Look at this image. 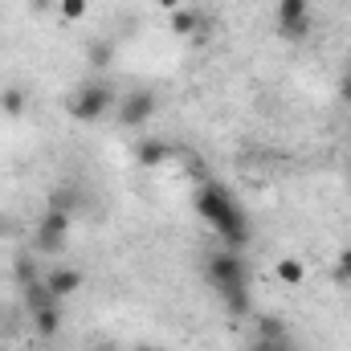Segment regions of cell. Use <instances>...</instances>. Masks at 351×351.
Here are the masks:
<instances>
[{
  "label": "cell",
  "instance_id": "25",
  "mask_svg": "<svg viewBox=\"0 0 351 351\" xmlns=\"http://www.w3.org/2000/svg\"><path fill=\"white\" fill-rule=\"evenodd\" d=\"M94 351H110V348H106V343H102V348H94Z\"/></svg>",
  "mask_w": 351,
  "mask_h": 351
},
{
  "label": "cell",
  "instance_id": "13",
  "mask_svg": "<svg viewBox=\"0 0 351 351\" xmlns=\"http://www.w3.org/2000/svg\"><path fill=\"white\" fill-rule=\"evenodd\" d=\"M274 278L286 282V286H298L306 278V265L298 262V258H282V262H274Z\"/></svg>",
  "mask_w": 351,
  "mask_h": 351
},
{
  "label": "cell",
  "instance_id": "17",
  "mask_svg": "<svg viewBox=\"0 0 351 351\" xmlns=\"http://www.w3.org/2000/svg\"><path fill=\"white\" fill-rule=\"evenodd\" d=\"M278 335H286V323L278 315H262L258 319V339H278Z\"/></svg>",
  "mask_w": 351,
  "mask_h": 351
},
{
  "label": "cell",
  "instance_id": "26",
  "mask_svg": "<svg viewBox=\"0 0 351 351\" xmlns=\"http://www.w3.org/2000/svg\"><path fill=\"white\" fill-rule=\"evenodd\" d=\"M135 351H156V348H135Z\"/></svg>",
  "mask_w": 351,
  "mask_h": 351
},
{
  "label": "cell",
  "instance_id": "5",
  "mask_svg": "<svg viewBox=\"0 0 351 351\" xmlns=\"http://www.w3.org/2000/svg\"><path fill=\"white\" fill-rule=\"evenodd\" d=\"M45 286H49L58 298H70V294L82 290V269H74V265H53V269H45Z\"/></svg>",
  "mask_w": 351,
  "mask_h": 351
},
{
  "label": "cell",
  "instance_id": "8",
  "mask_svg": "<svg viewBox=\"0 0 351 351\" xmlns=\"http://www.w3.org/2000/svg\"><path fill=\"white\" fill-rule=\"evenodd\" d=\"M25 306H29V315H37V311H58L62 298L45 286V278H37L33 286H25Z\"/></svg>",
  "mask_w": 351,
  "mask_h": 351
},
{
  "label": "cell",
  "instance_id": "2",
  "mask_svg": "<svg viewBox=\"0 0 351 351\" xmlns=\"http://www.w3.org/2000/svg\"><path fill=\"white\" fill-rule=\"evenodd\" d=\"M204 278L208 286L225 298L229 315H250V265L233 250H217L204 258Z\"/></svg>",
  "mask_w": 351,
  "mask_h": 351
},
{
  "label": "cell",
  "instance_id": "6",
  "mask_svg": "<svg viewBox=\"0 0 351 351\" xmlns=\"http://www.w3.org/2000/svg\"><path fill=\"white\" fill-rule=\"evenodd\" d=\"M204 25H208V16H204L200 8H188V4H180L176 12H168V29H172L176 37H196Z\"/></svg>",
  "mask_w": 351,
  "mask_h": 351
},
{
  "label": "cell",
  "instance_id": "4",
  "mask_svg": "<svg viewBox=\"0 0 351 351\" xmlns=\"http://www.w3.org/2000/svg\"><path fill=\"white\" fill-rule=\"evenodd\" d=\"M156 106H160V98H156V90L152 86H131L119 102H114V119H119V127H143L152 114H156Z\"/></svg>",
  "mask_w": 351,
  "mask_h": 351
},
{
  "label": "cell",
  "instance_id": "12",
  "mask_svg": "<svg viewBox=\"0 0 351 351\" xmlns=\"http://www.w3.org/2000/svg\"><path fill=\"white\" fill-rule=\"evenodd\" d=\"M86 58H90L94 70H110V66H114V45H110L106 37H94L90 49H86Z\"/></svg>",
  "mask_w": 351,
  "mask_h": 351
},
{
  "label": "cell",
  "instance_id": "22",
  "mask_svg": "<svg viewBox=\"0 0 351 351\" xmlns=\"http://www.w3.org/2000/svg\"><path fill=\"white\" fill-rule=\"evenodd\" d=\"M29 4H33V12H45V8H49L53 0H29Z\"/></svg>",
  "mask_w": 351,
  "mask_h": 351
},
{
  "label": "cell",
  "instance_id": "19",
  "mask_svg": "<svg viewBox=\"0 0 351 351\" xmlns=\"http://www.w3.org/2000/svg\"><path fill=\"white\" fill-rule=\"evenodd\" d=\"M250 351H298V348H294L290 335H278V339H254Z\"/></svg>",
  "mask_w": 351,
  "mask_h": 351
},
{
  "label": "cell",
  "instance_id": "23",
  "mask_svg": "<svg viewBox=\"0 0 351 351\" xmlns=\"http://www.w3.org/2000/svg\"><path fill=\"white\" fill-rule=\"evenodd\" d=\"M160 4H164V8H172V12L180 8V0H160Z\"/></svg>",
  "mask_w": 351,
  "mask_h": 351
},
{
  "label": "cell",
  "instance_id": "15",
  "mask_svg": "<svg viewBox=\"0 0 351 351\" xmlns=\"http://www.w3.org/2000/svg\"><path fill=\"white\" fill-rule=\"evenodd\" d=\"M0 110H4V114H12V119H16V114H25V90H21V86H4V90H0Z\"/></svg>",
  "mask_w": 351,
  "mask_h": 351
},
{
  "label": "cell",
  "instance_id": "21",
  "mask_svg": "<svg viewBox=\"0 0 351 351\" xmlns=\"http://www.w3.org/2000/svg\"><path fill=\"white\" fill-rule=\"evenodd\" d=\"M339 98H343V102L351 106V66L343 70V74H339Z\"/></svg>",
  "mask_w": 351,
  "mask_h": 351
},
{
  "label": "cell",
  "instance_id": "24",
  "mask_svg": "<svg viewBox=\"0 0 351 351\" xmlns=\"http://www.w3.org/2000/svg\"><path fill=\"white\" fill-rule=\"evenodd\" d=\"M348 184H351V160H348Z\"/></svg>",
  "mask_w": 351,
  "mask_h": 351
},
{
  "label": "cell",
  "instance_id": "18",
  "mask_svg": "<svg viewBox=\"0 0 351 351\" xmlns=\"http://www.w3.org/2000/svg\"><path fill=\"white\" fill-rule=\"evenodd\" d=\"M58 12H62V21H82L90 12V0H58Z\"/></svg>",
  "mask_w": 351,
  "mask_h": 351
},
{
  "label": "cell",
  "instance_id": "16",
  "mask_svg": "<svg viewBox=\"0 0 351 351\" xmlns=\"http://www.w3.org/2000/svg\"><path fill=\"white\" fill-rule=\"evenodd\" d=\"M311 29H315V21L306 16V21H290V25H278V37H282V41H306V37H311Z\"/></svg>",
  "mask_w": 351,
  "mask_h": 351
},
{
  "label": "cell",
  "instance_id": "1",
  "mask_svg": "<svg viewBox=\"0 0 351 351\" xmlns=\"http://www.w3.org/2000/svg\"><path fill=\"white\" fill-rule=\"evenodd\" d=\"M196 213L217 229V237L225 241V250L241 254V250L250 245V213L233 200V192H229L225 184H217V180L200 184V192H196Z\"/></svg>",
  "mask_w": 351,
  "mask_h": 351
},
{
  "label": "cell",
  "instance_id": "20",
  "mask_svg": "<svg viewBox=\"0 0 351 351\" xmlns=\"http://www.w3.org/2000/svg\"><path fill=\"white\" fill-rule=\"evenodd\" d=\"M335 282H351V245L339 254V262H335Z\"/></svg>",
  "mask_w": 351,
  "mask_h": 351
},
{
  "label": "cell",
  "instance_id": "27",
  "mask_svg": "<svg viewBox=\"0 0 351 351\" xmlns=\"http://www.w3.org/2000/svg\"><path fill=\"white\" fill-rule=\"evenodd\" d=\"M0 229H4V225H0Z\"/></svg>",
  "mask_w": 351,
  "mask_h": 351
},
{
  "label": "cell",
  "instance_id": "14",
  "mask_svg": "<svg viewBox=\"0 0 351 351\" xmlns=\"http://www.w3.org/2000/svg\"><path fill=\"white\" fill-rule=\"evenodd\" d=\"M33 327H37L45 339H53V335L62 331V306H58V311H37V315H33Z\"/></svg>",
  "mask_w": 351,
  "mask_h": 351
},
{
  "label": "cell",
  "instance_id": "10",
  "mask_svg": "<svg viewBox=\"0 0 351 351\" xmlns=\"http://www.w3.org/2000/svg\"><path fill=\"white\" fill-rule=\"evenodd\" d=\"M12 278H16V286L25 290V286H33L37 278H45V269L37 265V258H33V254H21V258L12 262Z\"/></svg>",
  "mask_w": 351,
  "mask_h": 351
},
{
  "label": "cell",
  "instance_id": "7",
  "mask_svg": "<svg viewBox=\"0 0 351 351\" xmlns=\"http://www.w3.org/2000/svg\"><path fill=\"white\" fill-rule=\"evenodd\" d=\"M66 233H70V213L45 204V213H41V221H37V237H58V241H66Z\"/></svg>",
  "mask_w": 351,
  "mask_h": 351
},
{
  "label": "cell",
  "instance_id": "3",
  "mask_svg": "<svg viewBox=\"0 0 351 351\" xmlns=\"http://www.w3.org/2000/svg\"><path fill=\"white\" fill-rule=\"evenodd\" d=\"M114 102H119V94H114V86H106L102 78H90V82H82V86L70 94V119H78V123H98L102 114H110L114 110Z\"/></svg>",
  "mask_w": 351,
  "mask_h": 351
},
{
  "label": "cell",
  "instance_id": "11",
  "mask_svg": "<svg viewBox=\"0 0 351 351\" xmlns=\"http://www.w3.org/2000/svg\"><path fill=\"white\" fill-rule=\"evenodd\" d=\"M306 16H311V0H278V8H274V21L278 25L306 21Z\"/></svg>",
  "mask_w": 351,
  "mask_h": 351
},
{
  "label": "cell",
  "instance_id": "9",
  "mask_svg": "<svg viewBox=\"0 0 351 351\" xmlns=\"http://www.w3.org/2000/svg\"><path fill=\"white\" fill-rule=\"evenodd\" d=\"M168 156H172V147H168L164 139H139V143H135V160H139L143 168H160Z\"/></svg>",
  "mask_w": 351,
  "mask_h": 351
}]
</instances>
